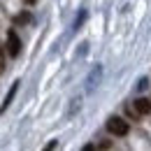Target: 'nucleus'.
Segmentation results:
<instances>
[{"instance_id":"3","label":"nucleus","mask_w":151,"mask_h":151,"mask_svg":"<svg viewBox=\"0 0 151 151\" xmlns=\"http://www.w3.org/2000/svg\"><path fill=\"white\" fill-rule=\"evenodd\" d=\"M100 77H102V65H95L93 70H91V75L86 77V91H88V93H91V91H95V86H98Z\"/></svg>"},{"instance_id":"7","label":"nucleus","mask_w":151,"mask_h":151,"mask_svg":"<svg viewBox=\"0 0 151 151\" xmlns=\"http://www.w3.org/2000/svg\"><path fill=\"white\" fill-rule=\"evenodd\" d=\"M84 21H86V9H81V12L77 14V19H75V26H72V30H77V28H79V26H81Z\"/></svg>"},{"instance_id":"8","label":"nucleus","mask_w":151,"mask_h":151,"mask_svg":"<svg viewBox=\"0 0 151 151\" xmlns=\"http://www.w3.org/2000/svg\"><path fill=\"white\" fill-rule=\"evenodd\" d=\"M79 105H81V98H75V100H72V107H70V112H68V116H75V112L79 109Z\"/></svg>"},{"instance_id":"1","label":"nucleus","mask_w":151,"mask_h":151,"mask_svg":"<svg viewBox=\"0 0 151 151\" xmlns=\"http://www.w3.org/2000/svg\"><path fill=\"white\" fill-rule=\"evenodd\" d=\"M128 130H130V126H128L126 119H121V116H109V119H107V132H109V135L123 137V135H128Z\"/></svg>"},{"instance_id":"4","label":"nucleus","mask_w":151,"mask_h":151,"mask_svg":"<svg viewBox=\"0 0 151 151\" xmlns=\"http://www.w3.org/2000/svg\"><path fill=\"white\" fill-rule=\"evenodd\" d=\"M132 107H135V112L139 116H147V114H151V100L149 98H137L132 102Z\"/></svg>"},{"instance_id":"9","label":"nucleus","mask_w":151,"mask_h":151,"mask_svg":"<svg viewBox=\"0 0 151 151\" xmlns=\"http://www.w3.org/2000/svg\"><path fill=\"white\" fill-rule=\"evenodd\" d=\"M56 147H58V142H56V139H51V142H49V144H47V147H44L42 151H54Z\"/></svg>"},{"instance_id":"5","label":"nucleus","mask_w":151,"mask_h":151,"mask_svg":"<svg viewBox=\"0 0 151 151\" xmlns=\"http://www.w3.org/2000/svg\"><path fill=\"white\" fill-rule=\"evenodd\" d=\"M17 88H19V81H14V84H12V88H9V93H7V98H5V102H2L0 112H5V109L12 105V100H14V95H17Z\"/></svg>"},{"instance_id":"2","label":"nucleus","mask_w":151,"mask_h":151,"mask_svg":"<svg viewBox=\"0 0 151 151\" xmlns=\"http://www.w3.org/2000/svg\"><path fill=\"white\" fill-rule=\"evenodd\" d=\"M7 54L12 58H17L21 54V37L17 35V30H7Z\"/></svg>"},{"instance_id":"12","label":"nucleus","mask_w":151,"mask_h":151,"mask_svg":"<svg viewBox=\"0 0 151 151\" xmlns=\"http://www.w3.org/2000/svg\"><path fill=\"white\" fill-rule=\"evenodd\" d=\"M81 151H95V147H93V144H84V147H81Z\"/></svg>"},{"instance_id":"6","label":"nucleus","mask_w":151,"mask_h":151,"mask_svg":"<svg viewBox=\"0 0 151 151\" xmlns=\"http://www.w3.org/2000/svg\"><path fill=\"white\" fill-rule=\"evenodd\" d=\"M23 23H30V12L28 9H23L19 17L14 19V26H23Z\"/></svg>"},{"instance_id":"10","label":"nucleus","mask_w":151,"mask_h":151,"mask_svg":"<svg viewBox=\"0 0 151 151\" xmlns=\"http://www.w3.org/2000/svg\"><path fill=\"white\" fill-rule=\"evenodd\" d=\"M109 147H112V142H109V139H105V142H102V144H100L98 149H100V151H107Z\"/></svg>"},{"instance_id":"13","label":"nucleus","mask_w":151,"mask_h":151,"mask_svg":"<svg viewBox=\"0 0 151 151\" xmlns=\"http://www.w3.org/2000/svg\"><path fill=\"white\" fill-rule=\"evenodd\" d=\"M23 2H26V5H35L37 0H23Z\"/></svg>"},{"instance_id":"11","label":"nucleus","mask_w":151,"mask_h":151,"mask_svg":"<svg viewBox=\"0 0 151 151\" xmlns=\"http://www.w3.org/2000/svg\"><path fill=\"white\" fill-rule=\"evenodd\" d=\"M147 84H149L147 79H139V81H137V88H139V91H144V88H147Z\"/></svg>"}]
</instances>
